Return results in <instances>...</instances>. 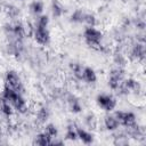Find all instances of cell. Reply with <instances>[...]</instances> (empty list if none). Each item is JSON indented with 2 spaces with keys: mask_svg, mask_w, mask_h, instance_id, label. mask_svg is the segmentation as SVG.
Returning a JSON list of instances; mask_svg holds the SVG:
<instances>
[{
  "mask_svg": "<svg viewBox=\"0 0 146 146\" xmlns=\"http://www.w3.org/2000/svg\"><path fill=\"white\" fill-rule=\"evenodd\" d=\"M2 98H5L6 100H8L11 106L19 113H25L27 111V106H26V102L24 100L22 94H18L16 91H14L13 89H10L9 87L5 86L3 92H2Z\"/></svg>",
  "mask_w": 146,
  "mask_h": 146,
  "instance_id": "6da1fadb",
  "label": "cell"
},
{
  "mask_svg": "<svg viewBox=\"0 0 146 146\" xmlns=\"http://www.w3.org/2000/svg\"><path fill=\"white\" fill-rule=\"evenodd\" d=\"M48 23H49V18L47 16H41L39 18L38 25L35 27L34 31V39L38 43L40 44H47L49 42V31H48Z\"/></svg>",
  "mask_w": 146,
  "mask_h": 146,
  "instance_id": "7a4b0ae2",
  "label": "cell"
},
{
  "mask_svg": "<svg viewBox=\"0 0 146 146\" xmlns=\"http://www.w3.org/2000/svg\"><path fill=\"white\" fill-rule=\"evenodd\" d=\"M83 36L88 46L95 49H99L100 41L103 39V34L99 30L95 29L94 26H88L83 32Z\"/></svg>",
  "mask_w": 146,
  "mask_h": 146,
  "instance_id": "3957f363",
  "label": "cell"
},
{
  "mask_svg": "<svg viewBox=\"0 0 146 146\" xmlns=\"http://www.w3.org/2000/svg\"><path fill=\"white\" fill-rule=\"evenodd\" d=\"M6 86L9 87L10 89H13L14 91L18 92V94H22L23 90H24L22 80L15 71H8L7 72V74H6Z\"/></svg>",
  "mask_w": 146,
  "mask_h": 146,
  "instance_id": "277c9868",
  "label": "cell"
},
{
  "mask_svg": "<svg viewBox=\"0 0 146 146\" xmlns=\"http://www.w3.org/2000/svg\"><path fill=\"white\" fill-rule=\"evenodd\" d=\"M114 116L119 121L121 125H124L125 128H130L136 125V116L131 112H123V111H116L114 113Z\"/></svg>",
  "mask_w": 146,
  "mask_h": 146,
  "instance_id": "5b68a950",
  "label": "cell"
},
{
  "mask_svg": "<svg viewBox=\"0 0 146 146\" xmlns=\"http://www.w3.org/2000/svg\"><path fill=\"white\" fill-rule=\"evenodd\" d=\"M96 102L98 106L106 112L113 111L116 106V99L111 95H98L96 98Z\"/></svg>",
  "mask_w": 146,
  "mask_h": 146,
  "instance_id": "8992f818",
  "label": "cell"
},
{
  "mask_svg": "<svg viewBox=\"0 0 146 146\" xmlns=\"http://www.w3.org/2000/svg\"><path fill=\"white\" fill-rule=\"evenodd\" d=\"M123 76H124V73H123V70H122L121 67H116V68L112 70L111 73H110L108 86H110L112 89H117V88H120L121 83L123 82Z\"/></svg>",
  "mask_w": 146,
  "mask_h": 146,
  "instance_id": "52a82bcc",
  "label": "cell"
},
{
  "mask_svg": "<svg viewBox=\"0 0 146 146\" xmlns=\"http://www.w3.org/2000/svg\"><path fill=\"white\" fill-rule=\"evenodd\" d=\"M76 135L83 144H91L94 141V136L82 128H76Z\"/></svg>",
  "mask_w": 146,
  "mask_h": 146,
  "instance_id": "ba28073f",
  "label": "cell"
},
{
  "mask_svg": "<svg viewBox=\"0 0 146 146\" xmlns=\"http://www.w3.org/2000/svg\"><path fill=\"white\" fill-rule=\"evenodd\" d=\"M82 79L88 83H95L97 81V75L91 67H84L82 71Z\"/></svg>",
  "mask_w": 146,
  "mask_h": 146,
  "instance_id": "9c48e42d",
  "label": "cell"
},
{
  "mask_svg": "<svg viewBox=\"0 0 146 146\" xmlns=\"http://www.w3.org/2000/svg\"><path fill=\"white\" fill-rule=\"evenodd\" d=\"M104 123H105L106 129L107 130H111V131L112 130H116L119 128V125H120L119 121L116 120V117L114 115H107L105 117V120H104Z\"/></svg>",
  "mask_w": 146,
  "mask_h": 146,
  "instance_id": "30bf717a",
  "label": "cell"
},
{
  "mask_svg": "<svg viewBox=\"0 0 146 146\" xmlns=\"http://www.w3.org/2000/svg\"><path fill=\"white\" fill-rule=\"evenodd\" d=\"M52 138L47 135L44 131L39 133L36 137H35V144L36 145H41V146H47V145H51L52 144Z\"/></svg>",
  "mask_w": 146,
  "mask_h": 146,
  "instance_id": "8fae6325",
  "label": "cell"
},
{
  "mask_svg": "<svg viewBox=\"0 0 146 146\" xmlns=\"http://www.w3.org/2000/svg\"><path fill=\"white\" fill-rule=\"evenodd\" d=\"M0 110H1V112H2L6 116H10V115L13 114V106H11V104H10L8 100H6L5 98H1V100H0Z\"/></svg>",
  "mask_w": 146,
  "mask_h": 146,
  "instance_id": "7c38bea8",
  "label": "cell"
},
{
  "mask_svg": "<svg viewBox=\"0 0 146 146\" xmlns=\"http://www.w3.org/2000/svg\"><path fill=\"white\" fill-rule=\"evenodd\" d=\"M68 104H70V107H71V111H72V112H74V113L81 112V105H80L79 100H78L74 96H70V98H68Z\"/></svg>",
  "mask_w": 146,
  "mask_h": 146,
  "instance_id": "4fadbf2b",
  "label": "cell"
},
{
  "mask_svg": "<svg viewBox=\"0 0 146 146\" xmlns=\"http://www.w3.org/2000/svg\"><path fill=\"white\" fill-rule=\"evenodd\" d=\"M132 55L135 58L139 59V58H144V55H145V49H144V46L143 44H136L132 49Z\"/></svg>",
  "mask_w": 146,
  "mask_h": 146,
  "instance_id": "5bb4252c",
  "label": "cell"
},
{
  "mask_svg": "<svg viewBox=\"0 0 146 146\" xmlns=\"http://www.w3.org/2000/svg\"><path fill=\"white\" fill-rule=\"evenodd\" d=\"M49 116V111L47 107H41L39 111H38V114H36V117L40 122H44Z\"/></svg>",
  "mask_w": 146,
  "mask_h": 146,
  "instance_id": "9a60e30c",
  "label": "cell"
},
{
  "mask_svg": "<svg viewBox=\"0 0 146 146\" xmlns=\"http://www.w3.org/2000/svg\"><path fill=\"white\" fill-rule=\"evenodd\" d=\"M44 132H46L47 135H49L51 138H54V137H56V136H57V128L55 127V124L49 123V124H47V125H46Z\"/></svg>",
  "mask_w": 146,
  "mask_h": 146,
  "instance_id": "2e32d148",
  "label": "cell"
},
{
  "mask_svg": "<svg viewBox=\"0 0 146 146\" xmlns=\"http://www.w3.org/2000/svg\"><path fill=\"white\" fill-rule=\"evenodd\" d=\"M31 9H32V13L38 15V14H41L42 13V9H43V5L42 2L40 1H34L32 5H31Z\"/></svg>",
  "mask_w": 146,
  "mask_h": 146,
  "instance_id": "e0dca14e",
  "label": "cell"
},
{
  "mask_svg": "<svg viewBox=\"0 0 146 146\" xmlns=\"http://www.w3.org/2000/svg\"><path fill=\"white\" fill-rule=\"evenodd\" d=\"M62 14H63V8H62V6H60L57 1H54V2H52V15H54L55 17H59Z\"/></svg>",
  "mask_w": 146,
  "mask_h": 146,
  "instance_id": "ac0fdd59",
  "label": "cell"
},
{
  "mask_svg": "<svg viewBox=\"0 0 146 146\" xmlns=\"http://www.w3.org/2000/svg\"><path fill=\"white\" fill-rule=\"evenodd\" d=\"M72 70H73V75L76 78V79H82V71H83V68L79 65V64H74L73 66H72Z\"/></svg>",
  "mask_w": 146,
  "mask_h": 146,
  "instance_id": "d6986e66",
  "label": "cell"
},
{
  "mask_svg": "<svg viewBox=\"0 0 146 146\" xmlns=\"http://www.w3.org/2000/svg\"><path fill=\"white\" fill-rule=\"evenodd\" d=\"M66 138L70 139V140H75L78 138V135H76V129H74L72 125H70L67 128V132H66Z\"/></svg>",
  "mask_w": 146,
  "mask_h": 146,
  "instance_id": "ffe728a7",
  "label": "cell"
},
{
  "mask_svg": "<svg viewBox=\"0 0 146 146\" xmlns=\"http://www.w3.org/2000/svg\"><path fill=\"white\" fill-rule=\"evenodd\" d=\"M83 22H86V23L88 24V26H95L96 19H95V16H94V15H90V14H84Z\"/></svg>",
  "mask_w": 146,
  "mask_h": 146,
  "instance_id": "44dd1931",
  "label": "cell"
},
{
  "mask_svg": "<svg viewBox=\"0 0 146 146\" xmlns=\"http://www.w3.org/2000/svg\"><path fill=\"white\" fill-rule=\"evenodd\" d=\"M83 18H84V14L81 10H76L72 15V21L74 22H83Z\"/></svg>",
  "mask_w": 146,
  "mask_h": 146,
  "instance_id": "7402d4cb",
  "label": "cell"
}]
</instances>
